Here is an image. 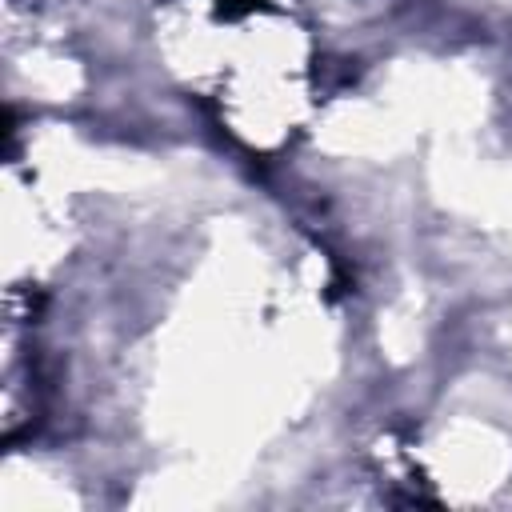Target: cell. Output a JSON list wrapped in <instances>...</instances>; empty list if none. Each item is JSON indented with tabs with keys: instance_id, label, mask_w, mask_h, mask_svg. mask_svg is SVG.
<instances>
[{
	"instance_id": "1",
	"label": "cell",
	"mask_w": 512,
	"mask_h": 512,
	"mask_svg": "<svg viewBox=\"0 0 512 512\" xmlns=\"http://www.w3.org/2000/svg\"><path fill=\"white\" fill-rule=\"evenodd\" d=\"M216 4H220V12H224V16H244V12L264 8V0H216Z\"/></svg>"
}]
</instances>
